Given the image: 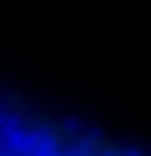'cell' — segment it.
<instances>
[{"label": "cell", "instance_id": "6da1fadb", "mask_svg": "<svg viewBox=\"0 0 151 156\" xmlns=\"http://www.w3.org/2000/svg\"><path fill=\"white\" fill-rule=\"evenodd\" d=\"M0 156H142L119 138L69 124L50 110L5 106L0 110Z\"/></svg>", "mask_w": 151, "mask_h": 156}]
</instances>
